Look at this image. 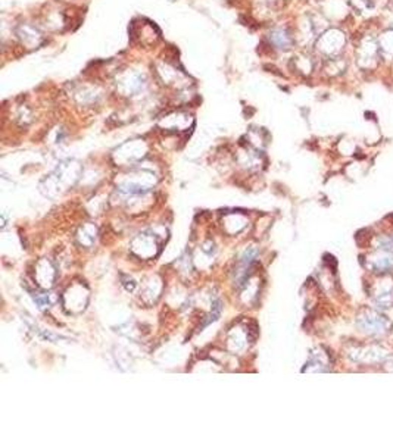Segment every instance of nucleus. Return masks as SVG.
<instances>
[{
    "label": "nucleus",
    "mask_w": 393,
    "mask_h": 441,
    "mask_svg": "<svg viewBox=\"0 0 393 441\" xmlns=\"http://www.w3.org/2000/svg\"><path fill=\"white\" fill-rule=\"evenodd\" d=\"M358 325L361 326L362 331H365L368 334H374V335L386 334L392 328L390 321L386 316H383L374 310H365L358 318Z\"/></svg>",
    "instance_id": "f257e3e1"
},
{
    "label": "nucleus",
    "mask_w": 393,
    "mask_h": 441,
    "mask_svg": "<svg viewBox=\"0 0 393 441\" xmlns=\"http://www.w3.org/2000/svg\"><path fill=\"white\" fill-rule=\"evenodd\" d=\"M277 39H278V41H275V46H277L278 49H289L292 40H290L289 36H286L284 31H281V30L275 31L274 34H273V40H277Z\"/></svg>",
    "instance_id": "f03ea898"
},
{
    "label": "nucleus",
    "mask_w": 393,
    "mask_h": 441,
    "mask_svg": "<svg viewBox=\"0 0 393 441\" xmlns=\"http://www.w3.org/2000/svg\"><path fill=\"white\" fill-rule=\"evenodd\" d=\"M34 300L37 302V305H39V307H41V309H44V307H49L50 306V303H52V300L49 299V294L37 296V297H34Z\"/></svg>",
    "instance_id": "7ed1b4c3"
}]
</instances>
